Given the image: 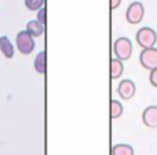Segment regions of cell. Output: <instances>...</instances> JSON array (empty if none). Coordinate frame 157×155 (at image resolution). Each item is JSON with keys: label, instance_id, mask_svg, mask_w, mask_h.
I'll list each match as a JSON object with an SVG mask.
<instances>
[{"label": "cell", "instance_id": "obj_3", "mask_svg": "<svg viewBox=\"0 0 157 155\" xmlns=\"http://www.w3.org/2000/svg\"><path fill=\"white\" fill-rule=\"evenodd\" d=\"M157 42V33L152 28L145 27L136 32V43L141 46L142 49H149V47H155Z\"/></svg>", "mask_w": 157, "mask_h": 155}, {"label": "cell", "instance_id": "obj_6", "mask_svg": "<svg viewBox=\"0 0 157 155\" xmlns=\"http://www.w3.org/2000/svg\"><path fill=\"white\" fill-rule=\"evenodd\" d=\"M135 92H136V86L131 79H123L119 83V86H117V93L124 101L131 100L135 96Z\"/></svg>", "mask_w": 157, "mask_h": 155}, {"label": "cell", "instance_id": "obj_12", "mask_svg": "<svg viewBox=\"0 0 157 155\" xmlns=\"http://www.w3.org/2000/svg\"><path fill=\"white\" fill-rule=\"evenodd\" d=\"M112 155H134V148L130 144H116L112 147Z\"/></svg>", "mask_w": 157, "mask_h": 155}, {"label": "cell", "instance_id": "obj_7", "mask_svg": "<svg viewBox=\"0 0 157 155\" xmlns=\"http://www.w3.org/2000/svg\"><path fill=\"white\" fill-rule=\"evenodd\" d=\"M142 122L147 128H157V107L150 105L142 112Z\"/></svg>", "mask_w": 157, "mask_h": 155}, {"label": "cell", "instance_id": "obj_10", "mask_svg": "<svg viewBox=\"0 0 157 155\" xmlns=\"http://www.w3.org/2000/svg\"><path fill=\"white\" fill-rule=\"evenodd\" d=\"M124 72V65L123 61L119 58L110 60V79H119Z\"/></svg>", "mask_w": 157, "mask_h": 155}, {"label": "cell", "instance_id": "obj_17", "mask_svg": "<svg viewBox=\"0 0 157 155\" xmlns=\"http://www.w3.org/2000/svg\"><path fill=\"white\" fill-rule=\"evenodd\" d=\"M121 4V0H110V10H116Z\"/></svg>", "mask_w": 157, "mask_h": 155}, {"label": "cell", "instance_id": "obj_14", "mask_svg": "<svg viewBox=\"0 0 157 155\" xmlns=\"http://www.w3.org/2000/svg\"><path fill=\"white\" fill-rule=\"evenodd\" d=\"M44 0H25V6L30 11H37L43 7Z\"/></svg>", "mask_w": 157, "mask_h": 155}, {"label": "cell", "instance_id": "obj_16", "mask_svg": "<svg viewBox=\"0 0 157 155\" xmlns=\"http://www.w3.org/2000/svg\"><path fill=\"white\" fill-rule=\"evenodd\" d=\"M37 11H39L37 13V21L40 22V24L46 25V8L41 7L40 10H37Z\"/></svg>", "mask_w": 157, "mask_h": 155}, {"label": "cell", "instance_id": "obj_5", "mask_svg": "<svg viewBox=\"0 0 157 155\" xmlns=\"http://www.w3.org/2000/svg\"><path fill=\"white\" fill-rule=\"evenodd\" d=\"M139 63L145 69H152L157 68V49L156 47H149V49H142L141 54H139Z\"/></svg>", "mask_w": 157, "mask_h": 155}, {"label": "cell", "instance_id": "obj_11", "mask_svg": "<svg viewBox=\"0 0 157 155\" xmlns=\"http://www.w3.org/2000/svg\"><path fill=\"white\" fill-rule=\"evenodd\" d=\"M33 67H35V71L37 74H46V53L40 51L35 58V63H33Z\"/></svg>", "mask_w": 157, "mask_h": 155}, {"label": "cell", "instance_id": "obj_13", "mask_svg": "<svg viewBox=\"0 0 157 155\" xmlns=\"http://www.w3.org/2000/svg\"><path fill=\"white\" fill-rule=\"evenodd\" d=\"M123 114V105L120 101L117 100H112L110 101V118L112 119H117L120 118Z\"/></svg>", "mask_w": 157, "mask_h": 155}, {"label": "cell", "instance_id": "obj_1", "mask_svg": "<svg viewBox=\"0 0 157 155\" xmlns=\"http://www.w3.org/2000/svg\"><path fill=\"white\" fill-rule=\"evenodd\" d=\"M113 53L116 58H119L121 61H127L132 55V43H131V40L125 36L116 39L113 43Z\"/></svg>", "mask_w": 157, "mask_h": 155}, {"label": "cell", "instance_id": "obj_9", "mask_svg": "<svg viewBox=\"0 0 157 155\" xmlns=\"http://www.w3.org/2000/svg\"><path fill=\"white\" fill-rule=\"evenodd\" d=\"M26 31L33 36V38H40L44 33V25L40 24L37 19H32L26 24Z\"/></svg>", "mask_w": 157, "mask_h": 155}, {"label": "cell", "instance_id": "obj_2", "mask_svg": "<svg viewBox=\"0 0 157 155\" xmlns=\"http://www.w3.org/2000/svg\"><path fill=\"white\" fill-rule=\"evenodd\" d=\"M15 46L21 54L28 55L35 50V38H33L26 29L19 31L18 35H17V39H15Z\"/></svg>", "mask_w": 157, "mask_h": 155}, {"label": "cell", "instance_id": "obj_15", "mask_svg": "<svg viewBox=\"0 0 157 155\" xmlns=\"http://www.w3.org/2000/svg\"><path fill=\"white\" fill-rule=\"evenodd\" d=\"M149 80H150V84L157 89V68H155V69H152V71H150Z\"/></svg>", "mask_w": 157, "mask_h": 155}, {"label": "cell", "instance_id": "obj_4", "mask_svg": "<svg viewBox=\"0 0 157 155\" xmlns=\"http://www.w3.org/2000/svg\"><path fill=\"white\" fill-rule=\"evenodd\" d=\"M145 15V7L141 2H134L131 3L127 7V11H125V19H127L128 24H139V22L144 19Z\"/></svg>", "mask_w": 157, "mask_h": 155}, {"label": "cell", "instance_id": "obj_8", "mask_svg": "<svg viewBox=\"0 0 157 155\" xmlns=\"http://www.w3.org/2000/svg\"><path fill=\"white\" fill-rule=\"evenodd\" d=\"M0 51L6 58H13L14 57V46L8 36L3 35L0 36Z\"/></svg>", "mask_w": 157, "mask_h": 155}]
</instances>
